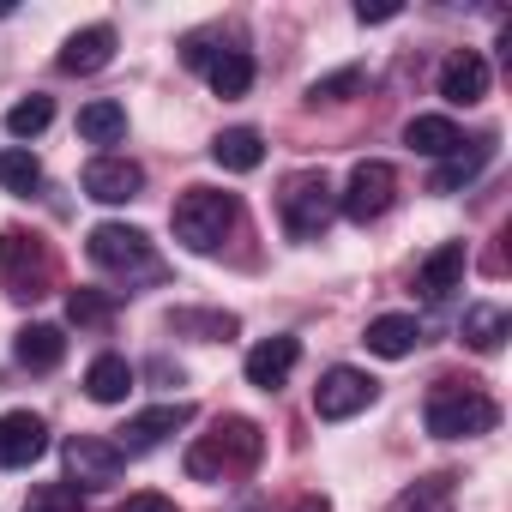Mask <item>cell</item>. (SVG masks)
I'll return each instance as SVG.
<instances>
[{"mask_svg":"<svg viewBox=\"0 0 512 512\" xmlns=\"http://www.w3.org/2000/svg\"><path fill=\"white\" fill-rule=\"evenodd\" d=\"M85 253H91V266H97V272H109V278L127 284V290H139V284H163V278H169V266L157 260L151 235L133 229V223H97V229L85 235Z\"/></svg>","mask_w":512,"mask_h":512,"instance_id":"6da1fadb","label":"cell"},{"mask_svg":"<svg viewBox=\"0 0 512 512\" xmlns=\"http://www.w3.org/2000/svg\"><path fill=\"white\" fill-rule=\"evenodd\" d=\"M260 422L247 416H223L211 434H199L187 446V476L193 482H229V476H247L253 464H260Z\"/></svg>","mask_w":512,"mask_h":512,"instance_id":"7a4b0ae2","label":"cell"},{"mask_svg":"<svg viewBox=\"0 0 512 512\" xmlns=\"http://www.w3.org/2000/svg\"><path fill=\"white\" fill-rule=\"evenodd\" d=\"M241 223V199L223 193V187H187L169 211V229L187 253H217Z\"/></svg>","mask_w":512,"mask_h":512,"instance_id":"3957f363","label":"cell"},{"mask_svg":"<svg viewBox=\"0 0 512 512\" xmlns=\"http://www.w3.org/2000/svg\"><path fill=\"white\" fill-rule=\"evenodd\" d=\"M422 422H428L434 440H476V434H488V428L500 422V410H494V398H488L482 386H470V380H440V386L428 392V404H422Z\"/></svg>","mask_w":512,"mask_h":512,"instance_id":"277c9868","label":"cell"},{"mask_svg":"<svg viewBox=\"0 0 512 512\" xmlns=\"http://www.w3.org/2000/svg\"><path fill=\"white\" fill-rule=\"evenodd\" d=\"M278 217H284L290 241H320L326 223L338 217V187L326 181V169H296L278 187Z\"/></svg>","mask_w":512,"mask_h":512,"instance_id":"5b68a950","label":"cell"},{"mask_svg":"<svg viewBox=\"0 0 512 512\" xmlns=\"http://www.w3.org/2000/svg\"><path fill=\"white\" fill-rule=\"evenodd\" d=\"M0 284L19 302H37L55 284V253L31 229H0Z\"/></svg>","mask_w":512,"mask_h":512,"instance_id":"8992f818","label":"cell"},{"mask_svg":"<svg viewBox=\"0 0 512 512\" xmlns=\"http://www.w3.org/2000/svg\"><path fill=\"white\" fill-rule=\"evenodd\" d=\"M392 199H398V169L380 163V157H368V163L350 169V181H344V193H338V211H344L350 223H374V217L392 211Z\"/></svg>","mask_w":512,"mask_h":512,"instance_id":"52a82bcc","label":"cell"},{"mask_svg":"<svg viewBox=\"0 0 512 512\" xmlns=\"http://www.w3.org/2000/svg\"><path fill=\"white\" fill-rule=\"evenodd\" d=\"M374 398H380V380L374 374H362V368H326L320 386H314V416L320 422H350Z\"/></svg>","mask_w":512,"mask_h":512,"instance_id":"ba28073f","label":"cell"},{"mask_svg":"<svg viewBox=\"0 0 512 512\" xmlns=\"http://www.w3.org/2000/svg\"><path fill=\"white\" fill-rule=\"evenodd\" d=\"M61 458H67V482L85 494V488H109V482H121V470H127V452L115 446V440H103V434H73L67 446H61Z\"/></svg>","mask_w":512,"mask_h":512,"instance_id":"9c48e42d","label":"cell"},{"mask_svg":"<svg viewBox=\"0 0 512 512\" xmlns=\"http://www.w3.org/2000/svg\"><path fill=\"white\" fill-rule=\"evenodd\" d=\"M139 187H145V169H139L133 157L103 151V157L85 163V193H91L97 205H127V199H139Z\"/></svg>","mask_w":512,"mask_h":512,"instance_id":"30bf717a","label":"cell"},{"mask_svg":"<svg viewBox=\"0 0 512 512\" xmlns=\"http://www.w3.org/2000/svg\"><path fill=\"white\" fill-rule=\"evenodd\" d=\"M187 422H193V404H181V398H175V404H151V410L127 416V428H121V440H115V446L133 458V452H151V446H163V440H169L175 428H187Z\"/></svg>","mask_w":512,"mask_h":512,"instance_id":"8fae6325","label":"cell"},{"mask_svg":"<svg viewBox=\"0 0 512 512\" xmlns=\"http://www.w3.org/2000/svg\"><path fill=\"white\" fill-rule=\"evenodd\" d=\"M43 452H49L43 416H31V410H7V416H0V470H25Z\"/></svg>","mask_w":512,"mask_h":512,"instance_id":"7c38bea8","label":"cell"},{"mask_svg":"<svg viewBox=\"0 0 512 512\" xmlns=\"http://www.w3.org/2000/svg\"><path fill=\"white\" fill-rule=\"evenodd\" d=\"M464 266H470L464 241H440L428 260L416 266V290H422V302H446L452 290H464Z\"/></svg>","mask_w":512,"mask_h":512,"instance_id":"4fadbf2b","label":"cell"},{"mask_svg":"<svg viewBox=\"0 0 512 512\" xmlns=\"http://www.w3.org/2000/svg\"><path fill=\"white\" fill-rule=\"evenodd\" d=\"M109 61H115V25H85V31H73V37L61 43V55H55V67L73 73V79L103 73Z\"/></svg>","mask_w":512,"mask_h":512,"instance_id":"5bb4252c","label":"cell"},{"mask_svg":"<svg viewBox=\"0 0 512 512\" xmlns=\"http://www.w3.org/2000/svg\"><path fill=\"white\" fill-rule=\"evenodd\" d=\"M296 362H302V344H296V338H266V344H253V350H247V386L278 392V386H290Z\"/></svg>","mask_w":512,"mask_h":512,"instance_id":"9a60e30c","label":"cell"},{"mask_svg":"<svg viewBox=\"0 0 512 512\" xmlns=\"http://www.w3.org/2000/svg\"><path fill=\"white\" fill-rule=\"evenodd\" d=\"M440 97H446L452 109L482 103V97H488V61H482L476 49H458V55L440 67Z\"/></svg>","mask_w":512,"mask_h":512,"instance_id":"2e32d148","label":"cell"},{"mask_svg":"<svg viewBox=\"0 0 512 512\" xmlns=\"http://www.w3.org/2000/svg\"><path fill=\"white\" fill-rule=\"evenodd\" d=\"M211 163L229 169V175H253V169L266 163V139L253 133V127H223V133L211 139Z\"/></svg>","mask_w":512,"mask_h":512,"instance_id":"e0dca14e","label":"cell"},{"mask_svg":"<svg viewBox=\"0 0 512 512\" xmlns=\"http://www.w3.org/2000/svg\"><path fill=\"white\" fill-rule=\"evenodd\" d=\"M404 145H410L416 157H434V163H446V157L464 145V133H458V121H452V115H416V121L404 127Z\"/></svg>","mask_w":512,"mask_h":512,"instance_id":"ac0fdd59","label":"cell"},{"mask_svg":"<svg viewBox=\"0 0 512 512\" xmlns=\"http://www.w3.org/2000/svg\"><path fill=\"white\" fill-rule=\"evenodd\" d=\"M494 163V139H470V151L458 145L440 169H434V181H428V193H458V187H470L482 169Z\"/></svg>","mask_w":512,"mask_h":512,"instance_id":"d6986e66","label":"cell"},{"mask_svg":"<svg viewBox=\"0 0 512 512\" xmlns=\"http://www.w3.org/2000/svg\"><path fill=\"white\" fill-rule=\"evenodd\" d=\"M374 356H386V362H398V356H410L416 344H422V320L416 314H380V320H368V338H362Z\"/></svg>","mask_w":512,"mask_h":512,"instance_id":"ffe728a7","label":"cell"},{"mask_svg":"<svg viewBox=\"0 0 512 512\" xmlns=\"http://www.w3.org/2000/svg\"><path fill=\"white\" fill-rule=\"evenodd\" d=\"M506 332H512V314L506 308H494V302H470L464 308V344L476 356H494L506 344Z\"/></svg>","mask_w":512,"mask_h":512,"instance_id":"44dd1931","label":"cell"},{"mask_svg":"<svg viewBox=\"0 0 512 512\" xmlns=\"http://www.w3.org/2000/svg\"><path fill=\"white\" fill-rule=\"evenodd\" d=\"M13 356H19L31 374H55L61 356H67V332H61V326H25L19 344H13Z\"/></svg>","mask_w":512,"mask_h":512,"instance_id":"7402d4cb","label":"cell"},{"mask_svg":"<svg viewBox=\"0 0 512 512\" xmlns=\"http://www.w3.org/2000/svg\"><path fill=\"white\" fill-rule=\"evenodd\" d=\"M85 392H91V404H127V392H133V362H127V356H97V362L85 368Z\"/></svg>","mask_w":512,"mask_h":512,"instance_id":"603a6c76","label":"cell"},{"mask_svg":"<svg viewBox=\"0 0 512 512\" xmlns=\"http://www.w3.org/2000/svg\"><path fill=\"white\" fill-rule=\"evenodd\" d=\"M205 79H211L217 97H247L253 91V55L247 49H217L205 61Z\"/></svg>","mask_w":512,"mask_h":512,"instance_id":"cb8c5ba5","label":"cell"},{"mask_svg":"<svg viewBox=\"0 0 512 512\" xmlns=\"http://www.w3.org/2000/svg\"><path fill=\"white\" fill-rule=\"evenodd\" d=\"M79 139H85V145H121V139H127V109H121L115 97L85 103V109H79Z\"/></svg>","mask_w":512,"mask_h":512,"instance_id":"d4e9b609","label":"cell"},{"mask_svg":"<svg viewBox=\"0 0 512 512\" xmlns=\"http://www.w3.org/2000/svg\"><path fill=\"white\" fill-rule=\"evenodd\" d=\"M175 338H199V344H217V338H235V314H205V308H169L163 320Z\"/></svg>","mask_w":512,"mask_h":512,"instance_id":"484cf974","label":"cell"},{"mask_svg":"<svg viewBox=\"0 0 512 512\" xmlns=\"http://www.w3.org/2000/svg\"><path fill=\"white\" fill-rule=\"evenodd\" d=\"M37 187H43V163H37V151H31V145L0 151V193H19V199H31Z\"/></svg>","mask_w":512,"mask_h":512,"instance_id":"4316f807","label":"cell"},{"mask_svg":"<svg viewBox=\"0 0 512 512\" xmlns=\"http://www.w3.org/2000/svg\"><path fill=\"white\" fill-rule=\"evenodd\" d=\"M49 121H55V103H49V97H25V103H13V109H7V133H13L19 145H25V139H37Z\"/></svg>","mask_w":512,"mask_h":512,"instance_id":"83f0119b","label":"cell"},{"mask_svg":"<svg viewBox=\"0 0 512 512\" xmlns=\"http://www.w3.org/2000/svg\"><path fill=\"white\" fill-rule=\"evenodd\" d=\"M398 512H458V500H452V476H422V482L404 494Z\"/></svg>","mask_w":512,"mask_h":512,"instance_id":"f1b7e54d","label":"cell"},{"mask_svg":"<svg viewBox=\"0 0 512 512\" xmlns=\"http://www.w3.org/2000/svg\"><path fill=\"white\" fill-rule=\"evenodd\" d=\"M356 91H362V67H338V73H326V79L308 85V103L320 109V103H344V97H356Z\"/></svg>","mask_w":512,"mask_h":512,"instance_id":"f546056e","label":"cell"},{"mask_svg":"<svg viewBox=\"0 0 512 512\" xmlns=\"http://www.w3.org/2000/svg\"><path fill=\"white\" fill-rule=\"evenodd\" d=\"M25 512H85V500H79L73 482H43V488L25 494Z\"/></svg>","mask_w":512,"mask_h":512,"instance_id":"4dcf8cb0","label":"cell"},{"mask_svg":"<svg viewBox=\"0 0 512 512\" xmlns=\"http://www.w3.org/2000/svg\"><path fill=\"white\" fill-rule=\"evenodd\" d=\"M109 308H115V302H109L103 290H73V296H67V320H73V326H103Z\"/></svg>","mask_w":512,"mask_h":512,"instance_id":"1f68e13d","label":"cell"},{"mask_svg":"<svg viewBox=\"0 0 512 512\" xmlns=\"http://www.w3.org/2000/svg\"><path fill=\"white\" fill-rule=\"evenodd\" d=\"M121 512H181V506H175L169 494H127Z\"/></svg>","mask_w":512,"mask_h":512,"instance_id":"d6a6232c","label":"cell"},{"mask_svg":"<svg viewBox=\"0 0 512 512\" xmlns=\"http://www.w3.org/2000/svg\"><path fill=\"white\" fill-rule=\"evenodd\" d=\"M356 19H362V25H386V19H398V0H374V7L362 0V7H356Z\"/></svg>","mask_w":512,"mask_h":512,"instance_id":"836d02e7","label":"cell"},{"mask_svg":"<svg viewBox=\"0 0 512 512\" xmlns=\"http://www.w3.org/2000/svg\"><path fill=\"white\" fill-rule=\"evenodd\" d=\"M290 512H332V500H326V494H302Z\"/></svg>","mask_w":512,"mask_h":512,"instance_id":"e575fe53","label":"cell"}]
</instances>
